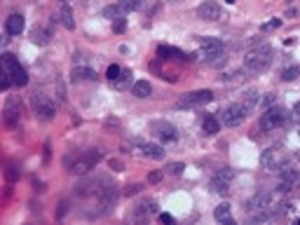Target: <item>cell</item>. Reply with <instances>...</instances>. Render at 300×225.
<instances>
[{"instance_id":"8fae6325","label":"cell","mask_w":300,"mask_h":225,"mask_svg":"<svg viewBox=\"0 0 300 225\" xmlns=\"http://www.w3.org/2000/svg\"><path fill=\"white\" fill-rule=\"evenodd\" d=\"M33 108H35V113H38L40 120H52L54 113H56V108H54L52 101H47V96L45 94H35L33 96Z\"/></svg>"},{"instance_id":"f35d334b","label":"cell","mask_w":300,"mask_h":225,"mask_svg":"<svg viewBox=\"0 0 300 225\" xmlns=\"http://www.w3.org/2000/svg\"><path fill=\"white\" fill-rule=\"evenodd\" d=\"M7 176H10V178H17V167H10V172H7Z\"/></svg>"},{"instance_id":"7a4b0ae2","label":"cell","mask_w":300,"mask_h":225,"mask_svg":"<svg viewBox=\"0 0 300 225\" xmlns=\"http://www.w3.org/2000/svg\"><path fill=\"white\" fill-rule=\"evenodd\" d=\"M261 162H263V167H265V169L282 172V169H286V167H288V162H293V155L288 153L286 148L272 146V148H267V150L261 155Z\"/></svg>"},{"instance_id":"8992f818","label":"cell","mask_w":300,"mask_h":225,"mask_svg":"<svg viewBox=\"0 0 300 225\" xmlns=\"http://www.w3.org/2000/svg\"><path fill=\"white\" fill-rule=\"evenodd\" d=\"M199 45H202V52L209 59L211 66H221L225 61V54H223V42L218 38H199Z\"/></svg>"},{"instance_id":"d590c367","label":"cell","mask_w":300,"mask_h":225,"mask_svg":"<svg viewBox=\"0 0 300 225\" xmlns=\"http://www.w3.org/2000/svg\"><path fill=\"white\" fill-rule=\"evenodd\" d=\"M159 221H162V223H174V216H169V213H162V216H159Z\"/></svg>"},{"instance_id":"8d00e7d4","label":"cell","mask_w":300,"mask_h":225,"mask_svg":"<svg viewBox=\"0 0 300 225\" xmlns=\"http://www.w3.org/2000/svg\"><path fill=\"white\" fill-rule=\"evenodd\" d=\"M141 188H143V186H139V183H136V186H129V190H127V195H134V192H141Z\"/></svg>"},{"instance_id":"3957f363","label":"cell","mask_w":300,"mask_h":225,"mask_svg":"<svg viewBox=\"0 0 300 225\" xmlns=\"http://www.w3.org/2000/svg\"><path fill=\"white\" fill-rule=\"evenodd\" d=\"M270 61H272V47L270 45H261L256 50H248L247 56H244V66L248 70H253V73L265 70V68L270 66Z\"/></svg>"},{"instance_id":"cb8c5ba5","label":"cell","mask_w":300,"mask_h":225,"mask_svg":"<svg viewBox=\"0 0 300 225\" xmlns=\"http://www.w3.org/2000/svg\"><path fill=\"white\" fill-rule=\"evenodd\" d=\"M33 42H35V45H47V42H50V33L42 31V28H35V31H33Z\"/></svg>"},{"instance_id":"e0dca14e","label":"cell","mask_w":300,"mask_h":225,"mask_svg":"<svg viewBox=\"0 0 300 225\" xmlns=\"http://www.w3.org/2000/svg\"><path fill=\"white\" fill-rule=\"evenodd\" d=\"M157 56H162V59H188L181 50H176V47H167V45H159V47H157Z\"/></svg>"},{"instance_id":"4316f807","label":"cell","mask_w":300,"mask_h":225,"mask_svg":"<svg viewBox=\"0 0 300 225\" xmlns=\"http://www.w3.org/2000/svg\"><path fill=\"white\" fill-rule=\"evenodd\" d=\"M122 70H124V68H120L118 64H113V66H108V70H106V78L110 80V82H115V80L122 75Z\"/></svg>"},{"instance_id":"484cf974","label":"cell","mask_w":300,"mask_h":225,"mask_svg":"<svg viewBox=\"0 0 300 225\" xmlns=\"http://www.w3.org/2000/svg\"><path fill=\"white\" fill-rule=\"evenodd\" d=\"M282 181H284V183H288V186H291V183H296V181H298V172H296V169H282Z\"/></svg>"},{"instance_id":"f1b7e54d","label":"cell","mask_w":300,"mask_h":225,"mask_svg":"<svg viewBox=\"0 0 300 225\" xmlns=\"http://www.w3.org/2000/svg\"><path fill=\"white\" fill-rule=\"evenodd\" d=\"M129 70H122V75H120L118 80H115V87H118V89H122V87H127V82H129Z\"/></svg>"},{"instance_id":"7402d4cb","label":"cell","mask_w":300,"mask_h":225,"mask_svg":"<svg viewBox=\"0 0 300 225\" xmlns=\"http://www.w3.org/2000/svg\"><path fill=\"white\" fill-rule=\"evenodd\" d=\"M242 104L251 110V108L258 104V89H247V92H244V99H242Z\"/></svg>"},{"instance_id":"f546056e","label":"cell","mask_w":300,"mask_h":225,"mask_svg":"<svg viewBox=\"0 0 300 225\" xmlns=\"http://www.w3.org/2000/svg\"><path fill=\"white\" fill-rule=\"evenodd\" d=\"M279 26H282V19H272V21L263 24L261 31H263V33H267V31H274V28H279Z\"/></svg>"},{"instance_id":"83f0119b","label":"cell","mask_w":300,"mask_h":225,"mask_svg":"<svg viewBox=\"0 0 300 225\" xmlns=\"http://www.w3.org/2000/svg\"><path fill=\"white\" fill-rule=\"evenodd\" d=\"M104 14L108 19H118V17H122V10H120V5H115V7H106Z\"/></svg>"},{"instance_id":"52a82bcc","label":"cell","mask_w":300,"mask_h":225,"mask_svg":"<svg viewBox=\"0 0 300 225\" xmlns=\"http://www.w3.org/2000/svg\"><path fill=\"white\" fill-rule=\"evenodd\" d=\"M213 101V92L211 89H197V92L190 94H183L181 99L176 101V108H197V106H204V104H211Z\"/></svg>"},{"instance_id":"ffe728a7","label":"cell","mask_w":300,"mask_h":225,"mask_svg":"<svg viewBox=\"0 0 300 225\" xmlns=\"http://www.w3.org/2000/svg\"><path fill=\"white\" fill-rule=\"evenodd\" d=\"M61 24H64L68 31H73V28H75V21H73V12H71V7H68V5H61Z\"/></svg>"},{"instance_id":"ab89813d","label":"cell","mask_w":300,"mask_h":225,"mask_svg":"<svg viewBox=\"0 0 300 225\" xmlns=\"http://www.w3.org/2000/svg\"><path fill=\"white\" fill-rule=\"evenodd\" d=\"M66 213V204H61V209H56V216H59V218H61V216H64Z\"/></svg>"},{"instance_id":"6da1fadb","label":"cell","mask_w":300,"mask_h":225,"mask_svg":"<svg viewBox=\"0 0 300 225\" xmlns=\"http://www.w3.org/2000/svg\"><path fill=\"white\" fill-rule=\"evenodd\" d=\"M99 159H101V150L99 148H91V150H85V153L66 157V167L73 173H87L89 169H94L99 164Z\"/></svg>"},{"instance_id":"ac0fdd59","label":"cell","mask_w":300,"mask_h":225,"mask_svg":"<svg viewBox=\"0 0 300 225\" xmlns=\"http://www.w3.org/2000/svg\"><path fill=\"white\" fill-rule=\"evenodd\" d=\"M213 216H216V221H218V223H232V216H230V204H228V202L218 204V207H216V211H213Z\"/></svg>"},{"instance_id":"30bf717a","label":"cell","mask_w":300,"mask_h":225,"mask_svg":"<svg viewBox=\"0 0 300 225\" xmlns=\"http://www.w3.org/2000/svg\"><path fill=\"white\" fill-rule=\"evenodd\" d=\"M270 207H272V192H265V190H261L258 195H253V197L244 204V211L258 213V211H263V209H270Z\"/></svg>"},{"instance_id":"4dcf8cb0","label":"cell","mask_w":300,"mask_h":225,"mask_svg":"<svg viewBox=\"0 0 300 225\" xmlns=\"http://www.w3.org/2000/svg\"><path fill=\"white\" fill-rule=\"evenodd\" d=\"M183 169H185V167H183V162H171L169 167H167V172H169V173H174V176H178V173H183Z\"/></svg>"},{"instance_id":"5b68a950","label":"cell","mask_w":300,"mask_h":225,"mask_svg":"<svg viewBox=\"0 0 300 225\" xmlns=\"http://www.w3.org/2000/svg\"><path fill=\"white\" fill-rule=\"evenodd\" d=\"M288 120V110L282 106H270L265 108V113H263L261 118V127L265 132H272V129H279V127H284Z\"/></svg>"},{"instance_id":"5bb4252c","label":"cell","mask_w":300,"mask_h":225,"mask_svg":"<svg viewBox=\"0 0 300 225\" xmlns=\"http://www.w3.org/2000/svg\"><path fill=\"white\" fill-rule=\"evenodd\" d=\"M24 17L21 14H10L7 17V21H5V31H7V35H21V31H24Z\"/></svg>"},{"instance_id":"74e56055","label":"cell","mask_w":300,"mask_h":225,"mask_svg":"<svg viewBox=\"0 0 300 225\" xmlns=\"http://www.w3.org/2000/svg\"><path fill=\"white\" fill-rule=\"evenodd\" d=\"M293 120L300 122V104H296V108H293Z\"/></svg>"},{"instance_id":"836d02e7","label":"cell","mask_w":300,"mask_h":225,"mask_svg":"<svg viewBox=\"0 0 300 225\" xmlns=\"http://www.w3.org/2000/svg\"><path fill=\"white\" fill-rule=\"evenodd\" d=\"M148 181H150V183H159V181H162V173H159V172H153L150 176H148Z\"/></svg>"},{"instance_id":"ba28073f","label":"cell","mask_w":300,"mask_h":225,"mask_svg":"<svg viewBox=\"0 0 300 225\" xmlns=\"http://www.w3.org/2000/svg\"><path fill=\"white\" fill-rule=\"evenodd\" d=\"M235 178V169H230V167H223L218 172L211 176V190L213 192H218V195H225L228 190H230V181Z\"/></svg>"},{"instance_id":"2e32d148","label":"cell","mask_w":300,"mask_h":225,"mask_svg":"<svg viewBox=\"0 0 300 225\" xmlns=\"http://www.w3.org/2000/svg\"><path fill=\"white\" fill-rule=\"evenodd\" d=\"M131 94H134V96H139V99H148V96L153 94V87H150V82H148V80H139V82H134V85H131Z\"/></svg>"},{"instance_id":"9c48e42d","label":"cell","mask_w":300,"mask_h":225,"mask_svg":"<svg viewBox=\"0 0 300 225\" xmlns=\"http://www.w3.org/2000/svg\"><path fill=\"white\" fill-rule=\"evenodd\" d=\"M247 115H248V108L244 106V104H232V106H228L221 113L225 127H237V124H242Z\"/></svg>"},{"instance_id":"d6a6232c","label":"cell","mask_w":300,"mask_h":225,"mask_svg":"<svg viewBox=\"0 0 300 225\" xmlns=\"http://www.w3.org/2000/svg\"><path fill=\"white\" fill-rule=\"evenodd\" d=\"M274 101H277V96H274V94H267V96L263 99V108H270V106H274Z\"/></svg>"},{"instance_id":"44dd1931","label":"cell","mask_w":300,"mask_h":225,"mask_svg":"<svg viewBox=\"0 0 300 225\" xmlns=\"http://www.w3.org/2000/svg\"><path fill=\"white\" fill-rule=\"evenodd\" d=\"M202 129H204V134H209V136L218 134V120L213 118V115L204 118V122H202Z\"/></svg>"},{"instance_id":"277c9868","label":"cell","mask_w":300,"mask_h":225,"mask_svg":"<svg viewBox=\"0 0 300 225\" xmlns=\"http://www.w3.org/2000/svg\"><path fill=\"white\" fill-rule=\"evenodd\" d=\"M2 75H7V78L12 80V85H17V87H24L28 82L26 70L21 68V64L17 61L14 54H5L2 56Z\"/></svg>"},{"instance_id":"9a60e30c","label":"cell","mask_w":300,"mask_h":225,"mask_svg":"<svg viewBox=\"0 0 300 225\" xmlns=\"http://www.w3.org/2000/svg\"><path fill=\"white\" fill-rule=\"evenodd\" d=\"M71 75H73V82H94L96 80V73L87 66H75Z\"/></svg>"},{"instance_id":"4fadbf2b","label":"cell","mask_w":300,"mask_h":225,"mask_svg":"<svg viewBox=\"0 0 300 225\" xmlns=\"http://www.w3.org/2000/svg\"><path fill=\"white\" fill-rule=\"evenodd\" d=\"M197 14H199V19H204V21H218V19H221V7H218V2H213V0H204V2L197 7Z\"/></svg>"},{"instance_id":"1f68e13d","label":"cell","mask_w":300,"mask_h":225,"mask_svg":"<svg viewBox=\"0 0 300 225\" xmlns=\"http://www.w3.org/2000/svg\"><path fill=\"white\" fill-rule=\"evenodd\" d=\"M124 28H127V21H124L122 17H118V19L113 21V31H115V33H124Z\"/></svg>"},{"instance_id":"e575fe53","label":"cell","mask_w":300,"mask_h":225,"mask_svg":"<svg viewBox=\"0 0 300 225\" xmlns=\"http://www.w3.org/2000/svg\"><path fill=\"white\" fill-rule=\"evenodd\" d=\"M110 169H115V172H124V169H122V162H120V159H110Z\"/></svg>"},{"instance_id":"603a6c76","label":"cell","mask_w":300,"mask_h":225,"mask_svg":"<svg viewBox=\"0 0 300 225\" xmlns=\"http://www.w3.org/2000/svg\"><path fill=\"white\" fill-rule=\"evenodd\" d=\"M118 5H120V10H122V12H134V10H139V7H141V0H120Z\"/></svg>"},{"instance_id":"7c38bea8","label":"cell","mask_w":300,"mask_h":225,"mask_svg":"<svg viewBox=\"0 0 300 225\" xmlns=\"http://www.w3.org/2000/svg\"><path fill=\"white\" fill-rule=\"evenodd\" d=\"M153 132H155V136L159 141H164V143H174L176 136H178L176 127L169 124V122H153Z\"/></svg>"},{"instance_id":"d6986e66","label":"cell","mask_w":300,"mask_h":225,"mask_svg":"<svg viewBox=\"0 0 300 225\" xmlns=\"http://www.w3.org/2000/svg\"><path fill=\"white\" fill-rule=\"evenodd\" d=\"M141 148H143L145 157H153V159H162V157H164V150H162L159 146H153V143H141Z\"/></svg>"},{"instance_id":"d4e9b609","label":"cell","mask_w":300,"mask_h":225,"mask_svg":"<svg viewBox=\"0 0 300 225\" xmlns=\"http://www.w3.org/2000/svg\"><path fill=\"white\" fill-rule=\"evenodd\" d=\"M300 75V66H288L282 70V80H286V82H291V80H296Z\"/></svg>"}]
</instances>
